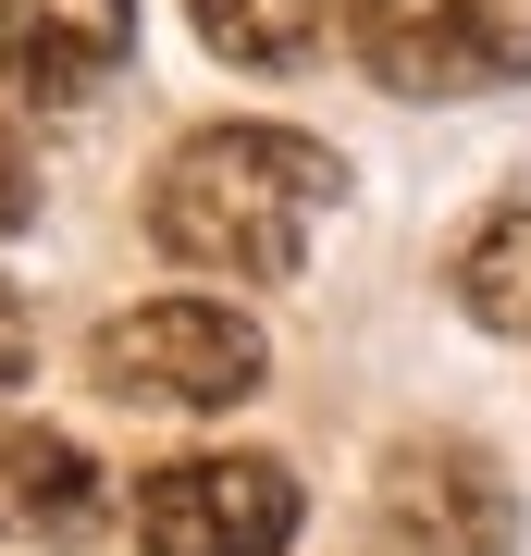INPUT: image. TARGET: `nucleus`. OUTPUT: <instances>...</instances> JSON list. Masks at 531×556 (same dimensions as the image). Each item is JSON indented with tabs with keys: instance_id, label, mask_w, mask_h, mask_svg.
<instances>
[{
	"instance_id": "8",
	"label": "nucleus",
	"mask_w": 531,
	"mask_h": 556,
	"mask_svg": "<svg viewBox=\"0 0 531 556\" xmlns=\"http://www.w3.org/2000/svg\"><path fill=\"white\" fill-rule=\"evenodd\" d=\"M186 13H198V50L236 75H296L334 50V25H358L346 0H186Z\"/></svg>"
},
{
	"instance_id": "3",
	"label": "nucleus",
	"mask_w": 531,
	"mask_h": 556,
	"mask_svg": "<svg viewBox=\"0 0 531 556\" xmlns=\"http://www.w3.org/2000/svg\"><path fill=\"white\" fill-rule=\"evenodd\" d=\"M358 62L395 100H494L531 75V0H358Z\"/></svg>"
},
{
	"instance_id": "5",
	"label": "nucleus",
	"mask_w": 531,
	"mask_h": 556,
	"mask_svg": "<svg viewBox=\"0 0 531 556\" xmlns=\"http://www.w3.org/2000/svg\"><path fill=\"white\" fill-rule=\"evenodd\" d=\"M137 544L149 556H285L296 544L285 457H161L137 482Z\"/></svg>"
},
{
	"instance_id": "2",
	"label": "nucleus",
	"mask_w": 531,
	"mask_h": 556,
	"mask_svg": "<svg viewBox=\"0 0 531 556\" xmlns=\"http://www.w3.org/2000/svg\"><path fill=\"white\" fill-rule=\"evenodd\" d=\"M260 371H273V346L236 298H137L87 334V383L124 408H236L260 396Z\"/></svg>"
},
{
	"instance_id": "9",
	"label": "nucleus",
	"mask_w": 531,
	"mask_h": 556,
	"mask_svg": "<svg viewBox=\"0 0 531 556\" xmlns=\"http://www.w3.org/2000/svg\"><path fill=\"white\" fill-rule=\"evenodd\" d=\"M445 285H457V309H470L482 334H531V199H494L470 236H457Z\"/></svg>"
},
{
	"instance_id": "10",
	"label": "nucleus",
	"mask_w": 531,
	"mask_h": 556,
	"mask_svg": "<svg viewBox=\"0 0 531 556\" xmlns=\"http://www.w3.org/2000/svg\"><path fill=\"white\" fill-rule=\"evenodd\" d=\"M25 371H38V321H25V298L0 285V383H25Z\"/></svg>"
},
{
	"instance_id": "4",
	"label": "nucleus",
	"mask_w": 531,
	"mask_h": 556,
	"mask_svg": "<svg viewBox=\"0 0 531 556\" xmlns=\"http://www.w3.org/2000/svg\"><path fill=\"white\" fill-rule=\"evenodd\" d=\"M371 556H519L507 470L457 433H408L371 482Z\"/></svg>"
},
{
	"instance_id": "11",
	"label": "nucleus",
	"mask_w": 531,
	"mask_h": 556,
	"mask_svg": "<svg viewBox=\"0 0 531 556\" xmlns=\"http://www.w3.org/2000/svg\"><path fill=\"white\" fill-rule=\"evenodd\" d=\"M25 223V161H13V137H0V236Z\"/></svg>"
},
{
	"instance_id": "1",
	"label": "nucleus",
	"mask_w": 531,
	"mask_h": 556,
	"mask_svg": "<svg viewBox=\"0 0 531 556\" xmlns=\"http://www.w3.org/2000/svg\"><path fill=\"white\" fill-rule=\"evenodd\" d=\"M334 199H346V161L321 137H296V124H198V137L161 161V186H149V236H161V260H186V273L285 285Z\"/></svg>"
},
{
	"instance_id": "7",
	"label": "nucleus",
	"mask_w": 531,
	"mask_h": 556,
	"mask_svg": "<svg viewBox=\"0 0 531 556\" xmlns=\"http://www.w3.org/2000/svg\"><path fill=\"white\" fill-rule=\"evenodd\" d=\"M0 532H13V544H75V532H99V470H87V445H62L50 420H13V408H0Z\"/></svg>"
},
{
	"instance_id": "6",
	"label": "nucleus",
	"mask_w": 531,
	"mask_h": 556,
	"mask_svg": "<svg viewBox=\"0 0 531 556\" xmlns=\"http://www.w3.org/2000/svg\"><path fill=\"white\" fill-rule=\"evenodd\" d=\"M137 0H0V87L38 112H75L124 75Z\"/></svg>"
}]
</instances>
